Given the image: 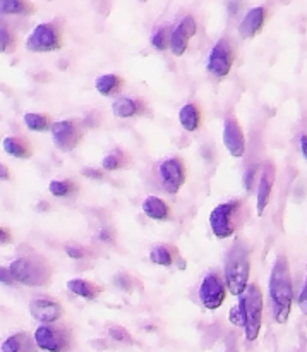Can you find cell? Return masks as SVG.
<instances>
[{
  "label": "cell",
  "instance_id": "obj_35",
  "mask_svg": "<svg viewBox=\"0 0 307 352\" xmlns=\"http://www.w3.org/2000/svg\"><path fill=\"white\" fill-rule=\"evenodd\" d=\"M299 308H301L302 315L307 316V282L304 284V287H302L301 294H299Z\"/></svg>",
  "mask_w": 307,
  "mask_h": 352
},
{
  "label": "cell",
  "instance_id": "obj_3",
  "mask_svg": "<svg viewBox=\"0 0 307 352\" xmlns=\"http://www.w3.org/2000/svg\"><path fill=\"white\" fill-rule=\"evenodd\" d=\"M247 206L242 199H230L222 203L209 213V227L213 236L218 239H229L236 236L246 223Z\"/></svg>",
  "mask_w": 307,
  "mask_h": 352
},
{
  "label": "cell",
  "instance_id": "obj_25",
  "mask_svg": "<svg viewBox=\"0 0 307 352\" xmlns=\"http://www.w3.org/2000/svg\"><path fill=\"white\" fill-rule=\"evenodd\" d=\"M0 9L2 14H10V16H31L34 12L33 3L27 0H0Z\"/></svg>",
  "mask_w": 307,
  "mask_h": 352
},
{
  "label": "cell",
  "instance_id": "obj_28",
  "mask_svg": "<svg viewBox=\"0 0 307 352\" xmlns=\"http://www.w3.org/2000/svg\"><path fill=\"white\" fill-rule=\"evenodd\" d=\"M127 162H129V158H127V155L124 153L122 150H115L112 151L110 155H106L105 158L102 160V167L103 170H119V168H124L127 165Z\"/></svg>",
  "mask_w": 307,
  "mask_h": 352
},
{
  "label": "cell",
  "instance_id": "obj_30",
  "mask_svg": "<svg viewBox=\"0 0 307 352\" xmlns=\"http://www.w3.org/2000/svg\"><path fill=\"white\" fill-rule=\"evenodd\" d=\"M109 336L112 337L115 342H124V344H133V337L130 333L127 332L126 329L122 327H110L109 329Z\"/></svg>",
  "mask_w": 307,
  "mask_h": 352
},
{
  "label": "cell",
  "instance_id": "obj_27",
  "mask_svg": "<svg viewBox=\"0 0 307 352\" xmlns=\"http://www.w3.org/2000/svg\"><path fill=\"white\" fill-rule=\"evenodd\" d=\"M78 189V184L74 181H67V179L65 181H52L48 184V191L57 198H69V196L76 195Z\"/></svg>",
  "mask_w": 307,
  "mask_h": 352
},
{
  "label": "cell",
  "instance_id": "obj_12",
  "mask_svg": "<svg viewBox=\"0 0 307 352\" xmlns=\"http://www.w3.org/2000/svg\"><path fill=\"white\" fill-rule=\"evenodd\" d=\"M30 313L41 325H54L64 316V308L57 299L36 298L30 302Z\"/></svg>",
  "mask_w": 307,
  "mask_h": 352
},
{
  "label": "cell",
  "instance_id": "obj_19",
  "mask_svg": "<svg viewBox=\"0 0 307 352\" xmlns=\"http://www.w3.org/2000/svg\"><path fill=\"white\" fill-rule=\"evenodd\" d=\"M2 352H38V346L34 342V337L26 332H17L14 336L7 337L2 344Z\"/></svg>",
  "mask_w": 307,
  "mask_h": 352
},
{
  "label": "cell",
  "instance_id": "obj_20",
  "mask_svg": "<svg viewBox=\"0 0 307 352\" xmlns=\"http://www.w3.org/2000/svg\"><path fill=\"white\" fill-rule=\"evenodd\" d=\"M201 119H203L201 109L192 102L185 103V105L181 109V112H179V122H181V126L184 127L187 133H194V131H198L199 127H201Z\"/></svg>",
  "mask_w": 307,
  "mask_h": 352
},
{
  "label": "cell",
  "instance_id": "obj_7",
  "mask_svg": "<svg viewBox=\"0 0 307 352\" xmlns=\"http://www.w3.org/2000/svg\"><path fill=\"white\" fill-rule=\"evenodd\" d=\"M26 48L34 54H47L62 48V30L57 23H41L31 31Z\"/></svg>",
  "mask_w": 307,
  "mask_h": 352
},
{
  "label": "cell",
  "instance_id": "obj_41",
  "mask_svg": "<svg viewBox=\"0 0 307 352\" xmlns=\"http://www.w3.org/2000/svg\"><path fill=\"white\" fill-rule=\"evenodd\" d=\"M299 146H301V151L302 155H304V158L307 160V134H301V138H299Z\"/></svg>",
  "mask_w": 307,
  "mask_h": 352
},
{
  "label": "cell",
  "instance_id": "obj_34",
  "mask_svg": "<svg viewBox=\"0 0 307 352\" xmlns=\"http://www.w3.org/2000/svg\"><path fill=\"white\" fill-rule=\"evenodd\" d=\"M229 320H230V323H234V325H237V327H242V315H240V309H239V306H236V308H232V309H230Z\"/></svg>",
  "mask_w": 307,
  "mask_h": 352
},
{
  "label": "cell",
  "instance_id": "obj_43",
  "mask_svg": "<svg viewBox=\"0 0 307 352\" xmlns=\"http://www.w3.org/2000/svg\"><path fill=\"white\" fill-rule=\"evenodd\" d=\"M141 2H146V0H141Z\"/></svg>",
  "mask_w": 307,
  "mask_h": 352
},
{
  "label": "cell",
  "instance_id": "obj_33",
  "mask_svg": "<svg viewBox=\"0 0 307 352\" xmlns=\"http://www.w3.org/2000/svg\"><path fill=\"white\" fill-rule=\"evenodd\" d=\"M65 253H67V256L72 258V260H81V258L86 256V251L82 250L81 246H76V244H67V246H65Z\"/></svg>",
  "mask_w": 307,
  "mask_h": 352
},
{
  "label": "cell",
  "instance_id": "obj_42",
  "mask_svg": "<svg viewBox=\"0 0 307 352\" xmlns=\"http://www.w3.org/2000/svg\"><path fill=\"white\" fill-rule=\"evenodd\" d=\"M0 177H2V181H7L9 179V170H7L5 165H0Z\"/></svg>",
  "mask_w": 307,
  "mask_h": 352
},
{
  "label": "cell",
  "instance_id": "obj_22",
  "mask_svg": "<svg viewBox=\"0 0 307 352\" xmlns=\"http://www.w3.org/2000/svg\"><path fill=\"white\" fill-rule=\"evenodd\" d=\"M67 289L72 294L79 296L82 299H88V301H95L102 294V287L93 284V282L86 280V278H71L67 282Z\"/></svg>",
  "mask_w": 307,
  "mask_h": 352
},
{
  "label": "cell",
  "instance_id": "obj_9",
  "mask_svg": "<svg viewBox=\"0 0 307 352\" xmlns=\"http://www.w3.org/2000/svg\"><path fill=\"white\" fill-rule=\"evenodd\" d=\"M234 60H236V54H234L232 43L227 38H222L213 45L206 67H208L209 74H213L215 78H227L232 71Z\"/></svg>",
  "mask_w": 307,
  "mask_h": 352
},
{
  "label": "cell",
  "instance_id": "obj_31",
  "mask_svg": "<svg viewBox=\"0 0 307 352\" xmlns=\"http://www.w3.org/2000/svg\"><path fill=\"white\" fill-rule=\"evenodd\" d=\"M14 45H16L14 34L7 30V26H2V33H0V48H2L3 54H7L9 50H14Z\"/></svg>",
  "mask_w": 307,
  "mask_h": 352
},
{
  "label": "cell",
  "instance_id": "obj_36",
  "mask_svg": "<svg viewBox=\"0 0 307 352\" xmlns=\"http://www.w3.org/2000/svg\"><path fill=\"white\" fill-rule=\"evenodd\" d=\"M254 175H256V167H251L249 170L246 172V175H244V188H246L247 191H249V189L253 188Z\"/></svg>",
  "mask_w": 307,
  "mask_h": 352
},
{
  "label": "cell",
  "instance_id": "obj_38",
  "mask_svg": "<svg viewBox=\"0 0 307 352\" xmlns=\"http://www.w3.org/2000/svg\"><path fill=\"white\" fill-rule=\"evenodd\" d=\"M10 241H12V234H10L5 227H2V229H0V244H2V246H7Z\"/></svg>",
  "mask_w": 307,
  "mask_h": 352
},
{
  "label": "cell",
  "instance_id": "obj_16",
  "mask_svg": "<svg viewBox=\"0 0 307 352\" xmlns=\"http://www.w3.org/2000/svg\"><path fill=\"white\" fill-rule=\"evenodd\" d=\"M275 186V167L271 164H266L260 174V184H258V196H256V208L258 215H263L266 206L270 205L271 192Z\"/></svg>",
  "mask_w": 307,
  "mask_h": 352
},
{
  "label": "cell",
  "instance_id": "obj_2",
  "mask_svg": "<svg viewBox=\"0 0 307 352\" xmlns=\"http://www.w3.org/2000/svg\"><path fill=\"white\" fill-rule=\"evenodd\" d=\"M249 275H251V256L249 250L242 241L237 239L234 246L230 248L225 258V278L227 289L232 296H240L249 287Z\"/></svg>",
  "mask_w": 307,
  "mask_h": 352
},
{
  "label": "cell",
  "instance_id": "obj_40",
  "mask_svg": "<svg viewBox=\"0 0 307 352\" xmlns=\"http://www.w3.org/2000/svg\"><path fill=\"white\" fill-rule=\"evenodd\" d=\"M2 284H5V285L16 284V282H14V278H12V275H10L9 267L2 268Z\"/></svg>",
  "mask_w": 307,
  "mask_h": 352
},
{
  "label": "cell",
  "instance_id": "obj_1",
  "mask_svg": "<svg viewBox=\"0 0 307 352\" xmlns=\"http://www.w3.org/2000/svg\"><path fill=\"white\" fill-rule=\"evenodd\" d=\"M271 311L278 325H285L292 311L294 302V282H292L291 265L285 256H278L271 268L270 280H268Z\"/></svg>",
  "mask_w": 307,
  "mask_h": 352
},
{
  "label": "cell",
  "instance_id": "obj_11",
  "mask_svg": "<svg viewBox=\"0 0 307 352\" xmlns=\"http://www.w3.org/2000/svg\"><path fill=\"white\" fill-rule=\"evenodd\" d=\"M158 177H160L161 188L168 195H177L185 182V165L184 160L179 157L167 158L158 167Z\"/></svg>",
  "mask_w": 307,
  "mask_h": 352
},
{
  "label": "cell",
  "instance_id": "obj_8",
  "mask_svg": "<svg viewBox=\"0 0 307 352\" xmlns=\"http://www.w3.org/2000/svg\"><path fill=\"white\" fill-rule=\"evenodd\" d=\"M82 136H84V129L79 120H58L52 127V141L60 151L76 150L81 144Z\"/></svg>",
  "mask_w": 307,
  "mask_h": 352
},
{
  "label": "cell",
  "instance_id": "obj_23",
  "mask_svg": "<svg viewBox=\"0 0 307 352\" xmlns=\"http://www.w3.org/2000/svg\"><path fill=\"white\" fill-rule=\"evenodd\" d=\"M179 260V251L172 244H157L150 251V261L160 267H172Z\"/></svg>",
  "mask_w": 307,
  "mask_h": 352
},
{
  "label": "cell",
  "instance_id": "obj_29",
  "mask_svg": "<svg viewBox=\"0 0 307 352\" xmlns=\"http://www.w3.org/2000/svg\"><path fill=\"white\" fill-rule=\"evenodd\" d=\"M170 36H172V31L168 30L167 26L158 28V30L153 33V36H151V45L155 47V50L165 52L167 48H170Z\"/></svg>",
  "mask_w": 307,
  "mask_h": 352
},
{
  "label": "cell",
  "instance_id": "obj_18",
  "mask_svg": "<svg viewBox=\"0 0 307 352\" xmlns=\"http://www.w3.org/2000/svg\"><path fill=\"white\" fill-rule=\"evenodd\" d=\"M143 213L148 219L155 220V222H167L172 217V210L167 201H163L158 196H148L143 201Z\"/></svg>",
  "mask_w": 307,
  "mask_h": 352
},
{
  "label": "cell",
  "instance_id": "obj_24",
  "mask_svg": "<svg viewBox=\"0 0 307 352\" xmlns=\"http://www.w3.org/2000/svg\"><path fill=\"white\" fill-rule=\"evenodd\" d=\"M124 86V79L119 74H103L95 81V88L100 95L112 96L120 93Z\"/></svg>",
  "mask_w": 307,
  "mask_h": 352
},
{
  "label": "cell",
  "instance_id": "obj_17",
  "mask_svg": "<svg viewBox=\"0 0 307 352\" xmlns=\"http://www.w3.org/2000/svg\"><path fill=\"white\" fill-rule=\"evenodd\" d=\"M113 116L119 119H133L146 112V103L141 98H130V96H119L112 103Z\"/></svg>",
  "mask_w": 307,
  "mask_h": 352
},
{
  "label": "cell",
  "instance_id": "obj_14",
  "mask_svg": "<svg viewBox=\"0 0 307 352\" xmlns=\"http://www.w3.org/2000/svg\"><path fill=\"white\" fill-rule=\"evenodd\" d=\"M198 31V24L192 16H185L181 23L177 24V28L172 30L170 36V52L175 57H182V55L187 52L189 40L196 34Z\"/></svg>",
  "mask_w": 307,
  "mask_h": 352
},
{
  "label": "cell",
  "instance_id": "obj_10",
  "mask_svg": "<svg viewBox=\"0 0 307 352\" xmlns=\"http://www.w3.org/2000/svg\"><path fill=\"white\" fill-rule=\"evenodd\" d=\"M227 291L229 289H227L225 278H222L216 274H209L203 278L201 285H199L198 298L206 309L215 311V309H218L225 302Z\"/></svg>",
  "mask_w": 307,
  "mask_h": 352
},
{
  "label": "cell",
  "instance_id": "obj_4",
  "mask_svg": "<svg viewBox=\"0 0 307 352\" xmlns=\"http://www.w3.org/2000/svg\"><path fill=\"white\" fill-rule=\"evenodd\" d=\"M9 270L14 282L26 287H45L50 284L54 275L52 265L40 254H26L17 258L9 265Z\"/></svg>",
  "mask_w": 307,
  "mask_h": 352
},
{
  "label": "cell",
  "instance_id": "obj_21",
  "mask_svg": "<svg viewBox=\"0 0 307 352\" xmlns=\"http://www.w3.org/2000/svg\"><path fill=\"white\" fill-rule=\"evenodd\" d=\"M2 146L5 150L7 155L14 158H19V160H26L33 155V146L27 140L17 136H9L2 141Z\"/></svg>",
  "mask_w": 307,
  "mask_h": 352
},
{
  "label": "cell",
  "instance_id": "obj_39",
  "mask_svg": "<svg viewBox=\"0 0 307 352\" xmlns=\"http://www.w3.org/2000/svg\"><path fill=\"white\" fill-rule=\"evenodd\" d=\"M100 241H103V243H113V232L110 229H102L98 234Z\"/></svg>",
  "mask_w": 307,
  "mask_h": 352
},
{
  "label": "cell",
  "instance_id": "obj_26",
  "mask_svg": "<svg viewBox=\"0 0 307 352\" xmlns=\"http://www.w3.org/2000/svg\"><path fill=\"white\" fill-rule=\"evenodd\" d=\"M24 126L33 133H45L47 129L54 127V124H52L50 117L45 116V113L27 112L24 113Z\"/></svg>",
  "mask_w": 307,
  "mask_h": 352
},
{
  "label": "cell",
  "instance_id": "obj_6",
  "mask_svg": "<svg viewBox=\"0 0 307 352\" xmlns=\"http://www.w3.org/2000/svg\"><path fill=\"white\" fill-rule=\"evenodd\" d=\"M33 337L38 349L45 352H69L72 347V333L67 327L40 325Z\"/></svg>",
  "mask_w": 307,
  "mask_h": 352
},
{
  "label": "cell",
  "instance_id": "obj_15",
  "mask_svg": "<svg viewBox=\"0 0 307 352\" xmlns=\"http://www.w3.org/2000/svg\"><path fill=\"white\" fill-rule=\"evenodd\" d=\"M268 10L266 7H254L249 12L244 16V19L239 24V34L244 40H251V38L258 36L263 31L264 23H266Z\"/></svg>",
  "mask_w": 307,
  "mask_h": 352
},
{
  "label": "cell",
  "instance_id": "obj_13",
  "mask_svg": "<svg viewBox=\"0 0 307 352\" xmlns=\"http://www.w3.org/2000/svg\"><path fill=\"white\" fill-rule=\"evenodd\" d=\"M223 144L234 158H242L246 153V134L236 117H227L223 122Z\"/></svg>",
  "mask_w": 307,
  "mask_h": 352
},
{
  "label": "cell",
  "instance_id": "obj_37",
  "mask_svg": "<svg viewBox=\"0 0 307 352\" xmlns=\"http://www.w3.org/2000/svg\"><path fill=\"white\" fill-rule=\"evenodd\" d=\"M82 175L88 179H96V181H102L103 179V172L102 170H96V168H84L82 170Z\"/></svg>",
  "mask_w": 307,
  "mask_h": 352
},
{
  "label": "cell",
  "instance_id": "obj_5",
  "mask_svg": "<svg viewBox=\"0 0 307 352\" xmlns=\"http://www.w3.org/2000/svg\"><path fill=\"white\" fill-rule=\"evenodd\" d=\"M239 309L242 315V329L249 342L260 337L263 325V292L256 284L249 285L247 291L239 298Z\"/></svg>",
  "mask_w": 307,
  "mask_h": 352
},
{
  "label": "cell",
  "instance_id": "obj_32",
  "mask_svg": "<svg viewBox=\"0 0 307 352\" xmlns=\"http://www.w3.org/2000/svg\"><path fill=\"white\" fill-rule=\"evenodd\" d=\"M113 284H115L119 289H122V291H133V278H130L127 274L115 275Z\"/></svg>",
  "mask_w": 307,
  "mask_h": 352
}]
</instances>
